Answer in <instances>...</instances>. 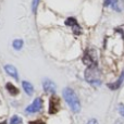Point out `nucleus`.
Masks as SVG:
<instances>
[{
  "instance_id": "f257e3e1",
  "label": "nucleus",
  "mask_w": 124,
  "mask_h": 124,
  "mask_svg": "<svg viewBox=\"0 0 124 124\" xmlns=\"http://www.w3.org/2000/svg\"><path fill=\"white\" fill-rule=\"evenodd\" d=\"M63 97L66 102L69 103V106L71 107V109L74 112H78L81 110V103H79L78 98H77L76 94L73 92V89H71V88H64Z\"/></svg>"
},
{
  "instance_id": "f03ea898",
  "label": "nucleus",
  "mask_w": 124,
  "mask_h": 124,
  "mask_svg": "<svg viewBox=\"0 0 124 124\" xmlns=\"http://www.w3.org/2000/svg\"><path fill=\"white\" fill-rule=\"evenodd\" d=\"M85 78L88 83L92 84V85H94V86L100 85V83H101L100 72H99L97 65L88 66L87 70H86V72H85Z\"/></svg>"
},
{
  "instance_id": "7ed1b4c3",
  "label": "nucleus",
  "mask_w": 124,
  "mask_h": 124,
  "mask_svg": "<svg viewBox=\"0 0 124 124\" xmlns=\"http://www.w3.org/2000/svg\"><path fill=\"white\" fill-rule=\"evenodd\" d=\"M83 62L87 66H94L97 65V54L94 49H87L84 54Z\"/></svg>"
},
{
  "instance_id": "20e7f679",
  "label": "nucleus",
  "mask_w": 124,
  "mask_h": 124,
  "mask_svg": "<svg viewBox=\"0 0 124 124\" xmlns=\"http://www.w3.org/2000/svg\"><path fill=\"white\" fill-rule=\"evenodd\" d=\"M60 109V100L57 96H52L49 101V113L54 114Z\"/></svg>"
},
{
  "instance_id": "39448f33",
  "label": "nucleus",
  "mask_w": 124,
  "mask_h": 124,
  "mask_svg": "<svg viewBox=\"0 0 124 124\" xmlns=\"http://www.w3.org/2000/svg\"><path fill=\"white\" fill-rule=\"evenodd\" d=\"M41 107H43V100H41L40 98H36L32 105H30L26 108V112H28V113H34V112L39 111V110L41 109Z\"/></svg>"
},
{
  "instance_id": "423d86ee",
  "label": "nucleus",
  "mask_w": 124,
  "mask_h": 124,
  "mask_svg": "<svg viewBox=\"0 0 124 124\" xmlns=\"http://www.w3.org/2000/svg\"><path fill=\"white\" fill-rule=\"evenodd\" d=\"M65 25L73 27V32H74V34H76V35L81 34V32H82L81 27H79L78 23H77V21L74 19V17H69V19H66L65 20Z\"/></svg>"
},
{
  "instance_id": "0eeeda50",
  "label": "nucleus",
  "mask_w": 124,
  "mask_h": 124,
  "mask_svg": "<svg viewBox=\"0 0 124 124\" xmlns=\"http://www.w3.org/2000/svg\"><path fill=\"white\" fill-rule=\"evenodd\" d=\"M105 4L106 7L111 6L114 10L116 11H121L123 8V1L122 0H105Z\"/></svg>"
},
{
  "instance_id": "6e6552de",
  "label": "nucleus",
  "mask_w": 124,
  "mask_h": 124,
  "mask_svg": "<svg viewBox=\"0 0 124 124\" xmlns=\"http://www.w3.org/2000/svg\"><path fill=\"white\" fill-rule=\"evenodd\" d=\"M44 89H45L46 93L54 94V92H56V85H54V83L51 82L50 79H45V81H44Z\"/></svg>"
},
{
  "instance_id": "1a4fd4ad",
  "label": "nucleus",
  "mask_w": 124,
  "mask_h": 124,
  "mask_svg": "<svg viewBox=\"0 0 124 124\" xmlns=\"http://www.w3.org/2000/svg\"><path fill=\"white\" fill-rule=\"evenodd\" d=\"M124 81V71L122 72V74H121V76L119 77V79L116 82V83L113 84H108V87L111 88V89H118L119 87L121 86V84H122V82Z\"/></svg>"
},
{
  "instance_id": "9d476101",
  "label": "nucleus",
  "mask_w": 124,
  "mask_h": 124,
  "mask_svg": "<svg viewBox=\"0 0 124 124\" xmlns=\"http://www.w3.org/2000/svg\"><path fill=\"white\" fill-rule=\"evenodd\" d=\"M4 70H6L7 73H9V74H10L12 77H14L15 79H19V76H17V71H16V69H15L14 66L6 65V66H4Z\"/></svg>"
},
{
  "instance_id": "9b49d317",
  "label": "nucleus",
  "mask_w": 124,
  "mask_h": 124,
  "mask_svg": "<svg viewBox=\"0 0 124 124\" xmlns=\"http://www.w3.org/2000/svg\"><path fill=\"white\" fill-rule=\"evenodd\" d=\"M22 85H23V88H24V90L26 92V94L27 95H32L33 94V92H34V87H33V85L30 83V82H23Z\"/></svg>"
},
{
  "instance_id": "f8f14e48",
  "label": "nucleus",
  "mask_w": 124,
  "mask_h": 124,
  "mask_svg": "<svg viewBox=\"0 0 124 124\" xmlns=\"http://www.w3.org/2000/svg\"><path fill=\"white\" fill-rule=\"evenodd\" d=\"M6 86H7V89L9 90V93H10L11 95H13V96H14V95H17V94H19V89H17L15 86H13L11 83H8Z\"/></svg>"
},
{
  "instance_id": "ddd939ff",
  "label": "nucleus",
  "mask_w": 124,
  "mask_h": 124,
  "mask_svg": "<svg viewBox=\"0 0 124 124\" xmlns=\"http://www.w3.org/2000/svg\"><path fill=\"white\" fill-rule=\"evenodd\" d=\"M22 46H23V41H22L21 39H16V40L13 41V48H14V49H17V50L21 49Z\"/></svg>"
},
{
  "instance_id": "4468645a",
  "label": "nucleus",
  "mask_w": 124,
  "mask_h": 124,
  "mask_svg": "<svg viewBox=\"0 0 124 124\" xmlns=\"http://www.w3.org/2000/svg\"><path fill=\"white\" fill-rule=\"evenodd\" d=\"M22 123V119L17 116H14L10 121V124H21Z\"/></svg>"
},
{
  "instance_id": "2eb2a0df",
  "label": "nucleus",
  "mask_w": 124,
  "mask_h": 124,
  "mask_svg": "<svg viewBox=\"0 0 124 124\" xmlns=\"http://www.w3.org/2000/svg\"><path fill=\"white\" fill-rule=\"evenodd\" d=\"M38 3H39V0H33V2H32V10H33V12H36V9H37V6H38Z\"/></svg>"
},
{
  "instance_id": "dca6fc26",
  "label": "nucleus",
  "mask_w": 124,
  "mask_h": 124,
  "mask_svg": "<svg viewBox=\"0 0 124 124\" xmlns=\"http://www.w3.org/2000/svg\"><path fill=\"white\" fill-rule=\"evenodd\" d=\"M119 112H120L121 116H124V106H123V105H120V106H119Z\"/></svg>"
},
{
  "instance_id": "f3484780",
  "label": "nucleus",
  "mask_w": 124,
  "mask_h": 124,
  "mask_svg": "<svg viewBox=\"0 0 124 124\" xmlns=\"http://www.w3.org/2000/svg\"><path fill=\"white\" fill-rule=\"evenodd\" d=\"M30 124H45V122L40 121V120H37V121H33V122H31Z\"/></svg>"
},
{
  "instance_id": "a211bd4d",
  "label": "nucleus",
  "mask_w": 124,
  "mask_h": 124,
  "mask_svg": "<svg viewBox=\"0 0 124 124\" xmlns=\"http://www.w3.org/2000/svg\"><path fill=\"white\" fill-rule=\"evenodd\" d=\"M87 124H98V122H97V120H95V119H92V120L88 121Z\"/></svg>"
},
{
  "instance_id": "6ab92c4d",
  "label": "nucleus",
  "mask_w": 124,
  "mask_h": 124,
  "mask_svg": "<svg viewBox=\"0 0 124 124\" xmlns=\"http://www.w3.org/2000/svg\"><path fill=\"white\" fill-rule=\"evenodd\" d=\"M0 124H7L6 122H1V123H0Z\"/></svg>"
}]
</instances>
